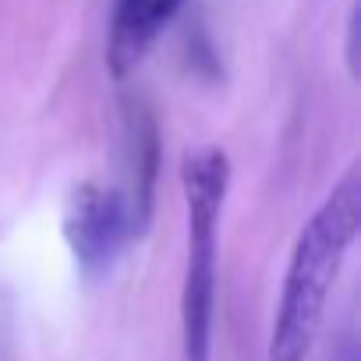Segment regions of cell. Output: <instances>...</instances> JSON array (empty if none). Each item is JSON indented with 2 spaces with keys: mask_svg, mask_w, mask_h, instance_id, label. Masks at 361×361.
I'll list each match as a JSON object with an SVG mask.
<instances>
[{
  "mask_svg": "<svg viewBox=\"0 0 361 361\" xmlns=\"http://www.w3.org/2000/svg\"><path fill=\"white\" fill-rule=\"evenodd\" d=\"M361 231V177L357 163L343 170V177L329 188L322 206L298 231L283 287L269 329L266 361H308L326 319L329 294L343 273V262Z\"/></svg>",
  "mask_w": 361,
  "mask_h": 361,
  "instance_id": "1",
  "label": "cell"
},
{
  "mask_svg": "<svg viewBox=\"0 0 361 361\" xmlns=\"http://www.w3.org/2000/svg\"><path fill=\"white\" fill-rule=\"evenodd\" d=\"M180 192L188 216L185 283H180V354L185 361L213 357L216 276H220V220L231 192V159L216 145L192 149L180 159Z\"/></svg>",
  "mask_w": 361,
  "mask_h": 361,
  "instance_id": "2",
  "label": "cell"
},
{
  "mask_svg": "<svg viewBox=\"0 0 361 361\" xmlns=\"http://www.w3.org/2000/svg\"><path fill=\"white\" fill-rule=\"evenodd\" d=\"M135 238H142V231L121 188L85 180L71 192L64 209V241L85 276L110 273Z\"/></svg>",
  "mask_w": 361,
  "mask_h": 361,
  "instance_id": "3",
  "label": "cell"
},
{
  "mask_svg": "<svg viewBox=\"0 0 361 361\" xmlns=\"http://www.w3.org/2000/svg\"><path fill=\"white\" fill-rule=\"evenodd\" d=\"M185 0H114L106 32V68L117 82L138 71L163 29L177 18Z\"/></svg>",
  "mask_w": 361,
  "mask_h": 361,
  "instance_id": "4",
  "label": "cell"
},
{
  "mask_svg": "<svg viewBox=\"0 0 361 361\" xmlns=\"http://www.w3.org/2000/svg\"><path fill=\"white\" fill-rule=\"evenodd\" d=\"M124 135H128V185L121 188L138 231L152 220V199H156V173H159V131L152 114L142 103H131L124 114Z\"/></svg>",
  "mask_w": 361,
  "mask_h": 361,
  "instance_id": "5",
  "label": "cell"
}]
</instances>
